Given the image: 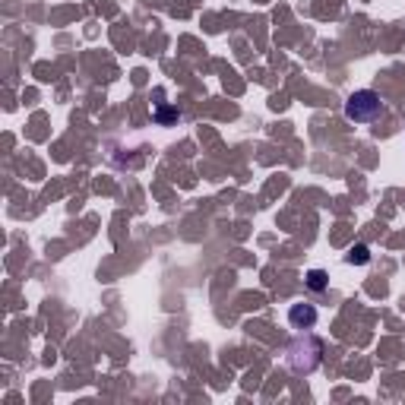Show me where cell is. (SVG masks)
<instances>
[{"instance_id": "3", "label": "cell", "mask_w": 405, "mask_h": 405, "mask_svg": "<svg viewBox=\"0 0 405 405\" xmlns=\"http://www.w3.org/2000/svg\"><path fill=\"white\" fill-rule=\"evenodd\" d=\"M289 320L295 330H314L316 323V307H310V304H295V307L289 310Z\"/></svg>"}, {"instance_id": "2", "label": "cell", "mask_w": 405, "mask_h": 405, "mask_svg": "<svg viewBox=\"0 0 405 405\" xmlns=\"http://www.w3.org/2000/svg\"><path fill=\"white\" fill-rule=\"evenodd\" d=\"M383 114V98L374 89H358L345 98V117L351 124H371Z\"/></svg>"}, {"instance_id": "5", "label": "cell", "mask_w": 405, "mask_h": 405, "mask_svg": "<svg viewBox=\"0 0 405 405\" xmlns=\"http://www.w3.org/2000/svg\"><path fill=\"white\" fill-rule=\"evenodd\" d=\"M367 260H371V250L364 247V244H358V247L349 254V263H355V266H364Z\"/></svg>"}, {"instance_id": "1", "label": "cell", "mask_w": 405, "mask_h": 405, "mask_svg": "<svg viewBox=\"0 0 405 405\" xmlns=\"http://www.w3.org/2000/svg\"><path fill=\"white\" fill-rule=\"evenodd\" d=\"M285 361L295 374H314L323 361V342L314 336H298L285 351Z\"/></svg>"}, {"instance_id": "4", "label": "cell", "mask_w": 405, "mask_h": 405, "mask_svg": "<svg viewBox=\"0 0 405 405\" xmlns=\"http://www.w3.org/2000/svg\"><path fill=\"white\" fill-rule=\"evenodd\" d=\"M307 289H314V291L326 289V273H323V269H310L307 273Z\"/></svg>"}]
</instances>
